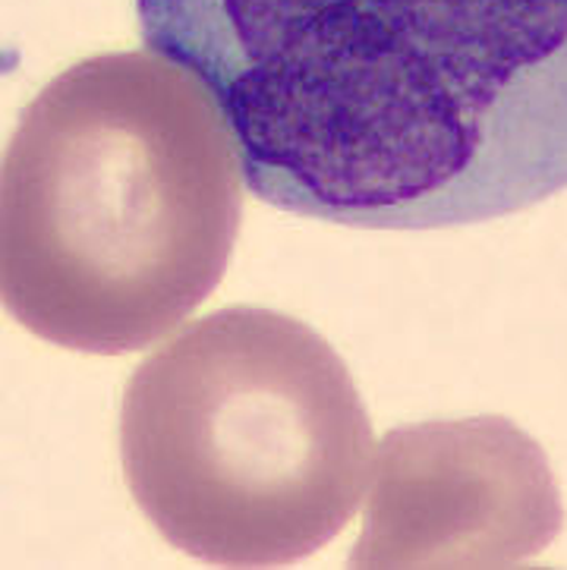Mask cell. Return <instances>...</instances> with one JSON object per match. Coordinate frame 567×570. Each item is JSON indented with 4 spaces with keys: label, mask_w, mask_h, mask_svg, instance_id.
Segmentation results:
<instances>
[{
    "label": "cell",
    "mask_w": 567,
    "mask_h": 570,
    "mask_svg": "<svg viewBox=\"0 0 567 570\" xmlns=\"http://www.w3.org/2000/svg\"><path fill=\"white\" fill-rule=\"evenodd\" d=\"M246 184L303 218L429 230L567 189V0H136Z\"/></svg>",
    "instance_id": "obj_1"
},
{
    "label": "cell",
    "mask_w": 567,
    "mask_h": 570,
    "mask_svg": "<svg viewBox=\"0 0 567 570\" xmlns=\"http://www.w3.org/2000/svg\"><path fill=\"white\" fill-rule=\"evenodd\" d=\"M239 177L237 136L184 63L79 60L29 101L3 158L7 309L57 347H148L218 287Z\"/></svg>",
    "instance_id": "obj_2"
},
{
    "label": "cell",
    "mask_w": 567,
    "mask_h": 570,
    "mask_svg": "<svg viewBox=\"0 0 567 570\" xmlns=\"http://www.w3.org/2000/svg\"><path fill=\"white\" fill-rule=\"evenodd\" d=\"M120 460L174 549L221 568H281L356 514L372 429L325 337L275 309L231 306L133 372Z\"/></svg>",
    "instance_id": "obj_3"
}]
</instances>
